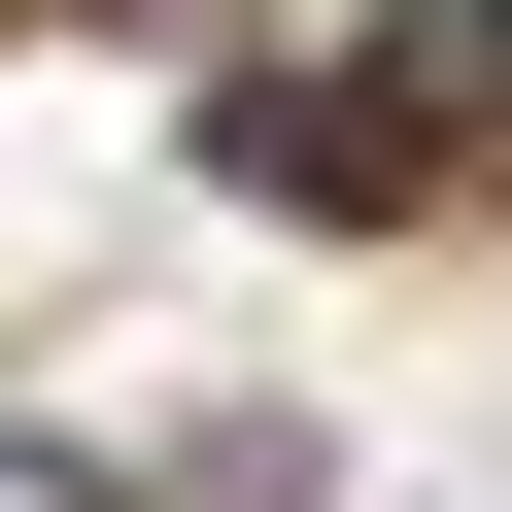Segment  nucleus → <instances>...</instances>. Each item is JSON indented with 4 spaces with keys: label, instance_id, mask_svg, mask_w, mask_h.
<instances>
[{
    "label": "nucleus",
    "instance_id": "nucleus-1",
    "mask_svg": "<svg viewBox=\"0 0 512 512\" xmlns=\"http://www.w3.org/2000/svg\"><path fill=\"white\" fill-rule=\"evenodd\" d=\"M0 512H137V478H103V444H0Z\"/></svg>",
    "mask_w": 512,
    "mask_h": 512
}]
</instances>
